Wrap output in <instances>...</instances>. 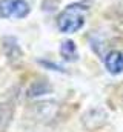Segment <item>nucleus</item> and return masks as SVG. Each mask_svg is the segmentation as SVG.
I'll list each match as a JSON object with an SVG mask.
<instances>
[{
	"instance_id": "1a4fd4ad",
	"label": "nucleus",
	"mask_w": 123,
	"mask_h": 132,
	"mask_svg": "<svg viewBox=\"0 0 123 132\" xmlns=\"http://www.w3.org/2000/svg\"><path fill=\"white\" fill-rule=\"evenodd\" d=\"M40 63H42V65H43V66H46V68H52L54 71H59V72H63V71H65V69H63L62 66L56 65V63H51V62H45V60H42Z\"/></svg>"
},
{
	"instance_id": "f03ea898",
	"label": "nucleus",
	"mask_w": 123,
	"mask_h": 132,
	"mask_svg": "<svg viewBox=\"0 0 123 132\" xmlns=\"http://www.w3.org/2000/svg\"><path fill=\"white\" fill-rule=\"evenodd\" d=\"M29 11V5L25 0H0V17L3 19H23Z\"/></svg>"
},
{
	"instance_id": "f257e3e1",
	"label": "nucleus",
	"mask_w": 123,
	"mask_h": 132,
	"mask_svg": "<svg viewBox=\"0 0 123 132\" xmlns=\"http://www.w3.org/2000/svg\"><path fill=\"white\" fill-rule=\"evenodd\" d=\"M88 11V5L80 2V3H72L68 5L60 15L57 17V28L63 34H74L80 31L85 26V15Z\"/></svg>"
},
{
	"instance_id": "0eeeda50",
	"label": "nucleus",
	"mask_w": 123,
	"mask_h": 132,
	"mask_svg": "<svg viewBox=\"0 0 123 132\" xmlns=\"http://www.w3.org/2000/svg\"><path fill=\"white\" fill-rule=\"evenodd\" d=\"M60 54L66 62H75L79 59V52H77V46L72 40H65L60 45Z\"/></svg>"
},
{
	"instance_id": "6e6552de",
	"label": "nucleus",
	"mask_w": 123,
	"mask_h": 132,
	"mask_svg": "<svg viewBox=\"0 0 123 132\" xmlns=\"http://www.w3.org/2000/svg\"><path fill=\"white\" fill-rule=\"evenodd\" d=\"M8 115H9V108L3 103H0V126H3L8 120Z\"/></svg>"
},
{
	"instance_id": "20e7f679",
	"label": "nucleus",
	"mask_w": 123,
	"mask_h": 132,
	"mask_svg": "<svg viewBox=\"0 0 123 132\" xmlns=\"http://www.w3.org/2000/svg\"><path fill=\"white\" fill-rule=\"evenodd\" d=\"M57 103L56 101H42V103H37L34 104L32 108V112H34V118L37 120H48V118H52L57 112Z\"/></svg>"
},
{
	"instance_id": "7ed1b4c3",
	"label": "nucleus",
	"mask_w": 123,
	"mask_h": 132,
	"mask_svg": "<svg viewBox=\"0 0 123 132\" xmlns=\"http://www.w3.org/2000/svg\"><path fill=\"white\" fill-rule=\"evenodd\" d=\"M105 66L109 74L119 75L123 72V52L122 51H109L105 57Z\"/></svg>"
},
{
	"instance_id": "39448f33",
	"label": "nucleus",
	"mask_w": 123,
	"mask_h": 132,
	"mask_svg": "<svg viewBox=\"0 0 123 132\" xmlns=\"http://www.w3.org/2000/svg\"><path fill=\"white\" fill-rule=\"evenodd\" d=\"M2 48H3L5 55L11 62H17L22 57V49H20V46L14 37H5L2 40Z\"/></svg>"
},
{
	"instance_id": "423d86ee",
	"label": "nucleus",
	"mask_w": 123,
	"mask_h": 132,
	"mask_svg": "<svg viewBox=\"0 0 123 132\" xmlns=\"http://www.w3.org/2000/svg\"><path fill=\"white\" fill-rule=\"evenodd\" d=\"M48 92H51V85H48L45 80H39V81H32L29 85V88L26 89V97L37 98V97H42Z\"/></svg>"
}]
</instances>
